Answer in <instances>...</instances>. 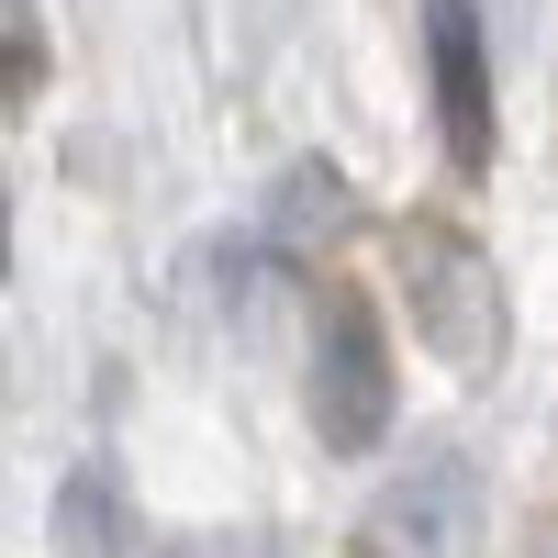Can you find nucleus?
I'll list each match as a JSON object with an SVG mask.
<instances>
[{
    "mask_svg": "<svg viewBox=\"0 0 558 558\" xmlns=\"http://www.w3.org/2000/svg\"><path fill=\"white\" fill-rule=\"evenodd\" d=\"M146 558H279L268 525H191V536H146Z\"/></svg>",
    "mask_w": 558,
    "mask_h": 558,
    "instance_id": "0eeeda50",
    "label": "nucleus"
},
{
    "mask_svg": "<svg viewBox=\"0 0 558 558\" xmlns=\"http://www.w3.org/2000/svg\"><path fill=\"white\" fill-rule=\"evenodd\" d=\"M525 558H558V514H547V525H536V536H525Z\"/></svg>",
    "mask_w": 558,
    "mask_h": 558,
    "instance_id": "1a4fd4ad",
    "label": "nucleus"
},
{
    "mask_svg": "<svg viewBox=\"0 0 558 558\" xmlns=\"http://www.w3.org/2000/svg\"><path fill=\"white\" fill-rule=\"evenodd\" d=\"M425 89H436V134H447V168L481 179L502 146V101H492V34L470 0H425Z\"/></svg>",
    "mask_w": 558,
    "mask_h": 558,
    "instance_id": "20e7f679",
    "label": "nucleus"
},
{
    "mask_svg": "<svg viewBox=\"0 0 558 558\" xmlns=\"http://www.w3.org/2000/svg\"><path fill=\"white\" fill-rule=\"evenodd\" d=\"M391 279H402V313L413 336H425L458 380H481V368H502V347H514V291H502L492 246L470 235V223L447 213H413L391 235Z\"/></svg>",
    "mask_w": 558,
    "mask_h": 558,
    "instance_id": "f257e3e1",
    "label": "nucleus"
},
{
    "mask_svg": "<svg viewBox=\"0 0 558 558\" xmlns=\"http://www.w3.org/2000/svg\"><path fill=\"white\" fill-rule=\"evenodd\" d=\"M357 235V191H347V168H324V157H291L279 168V191H268V223H257V246L268 257H324V246H347Z\"/></svg>",
    "mask_w": 558,
    "mask_h": 558,
    "instance_id": "39448f33",
    "label": "nucleus"
},
{
    "mask_svg": "<svg viewBox=\"0 0 558 558\" xmlns=\"http://www.w3.org/2000/svg\"><path fill=\"white\" fill-rule=\"evenodd\" d=\"M481 536H492V481L458 436H425L357 514V558H481Z\"/></svg>",
    "mask_w": 558,
    "mask_h": 558,
    "instance_id": "7ed1b4c3",
    "label": "nucleus"
},
{
    "mask_svg": "<svg viewBox=\"0 0 558 558\" xmlns=\"http://www.w3.org/2000/svg\"><path fill=\"white\" fill-rule=\"evenodd\" d=\"M302 413H313V447L324 458H368L391 436V336H380V302L347 291V279H324V302H313Z\"/></svg>",
    "mask_w": 558,
    "mask_h": 558,
    "instance_id": "f03ea898",
    "label": "nucleus"
},
{
    "mask_svg": "<svg viewBox=\"0 0 558 558\" xmlns=\"http://www.w3.org/2000/svg\"><path fill=\"white\" fill-rule=\"evenodd\" d=\"M45 536H57V558H146V525L123 514L112 470H68L57 502H45Z\"/></svg>",
    "mask_w": 558,
    "mask_h": 558,
    "instance_id": "423d86ee",
    "label": "nucleus"
},
{
    "mask_svg": "<svg viewBox=\"0 0 558 558\" xmlns=\"http://www.w3.org/2000/svg\"><path fill=\"white\" fill-rule=\"evenodd\" d=\"M45 89V23H34V0H12V101H34Z\"/></svg>",
    "mask_w": 558,
    "mask_h": 558,
    "instance_id": "6e6552de",
    "label": "nucleus"
}]
</instances>
